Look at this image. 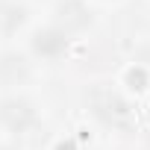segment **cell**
Returning a JSON list of instances; mask_svg holds the SVG:
<instances>
[{"label":"cell","mask_w":150,"mask_h":150,"mask_svg":"<svg viewBox=\"0 0 150 150\" xmlns=\"http://www.w3.org/2000/svg\"><path fill=\"white\" fill-rule=\"evenodd\" d=\"M88 100H91L94 115H97L103 124H109V127H129V121H132L129 103H127L118 91H112L109 86H97Z\"/></svg>","instance_id":"1"},{"label":"cell","mask_w":150,"mask_h":150,"mask_svg":"<svg viewBox=\"0 0 150 150\" xmlns=\"http://www.w3.org/2000/svg\"><path fill=\"white\" fill-rule=\"evenodd\" d=\"M0 121L12 132H24L35 124V109L27 100H6V103H0Z\"/></svg>","instance_id":"2"},{"label":"cell","mask_w":150,"mask_h":150,"mask_svg":"<svg viewBox=\"0 0 150 150\" xmlns=\"http://www.w3.org/2000/svg\"><path fill=\"white\" fill-rule=\"evenodd\" d=\"M33 47H35V53L53 59V56H59L68 47V33L65 30H41V33H35Z\"/></svg>","instance_id":"3"},{"label":"cell","mask_w":150,"mask_h":150,"mask_svg":"<svg viewBox=\"0 0 150 150\" xmlns=\"http://www.w3.org/2000/svg\"><path fill=\"white\" fill-rule=\"evenodd\" d=\"M59 18L65 24V33L68 30H83L88 27V9L80 3V0H65V3L59 6Z\"/></svg>","instance_id":"4"},{"label":"cell","mask_w":150,"mask_h":150,"mask_svg":"<svg viewBox=\"0 0 150 150\" xmlns=\"http://www.w3.org/2000/svg\"><path fill=\"white\" fill-rule=\"evenodd\" d=\"M27 74H30V68H27V59H24V56L6 53L3 59H0V80H3V83L15 86V83L27 80Z\"/></svg>","instance_id":"5"}]
</instances>
